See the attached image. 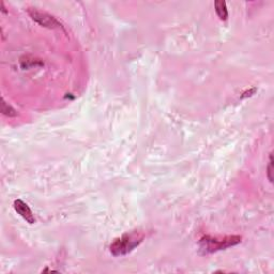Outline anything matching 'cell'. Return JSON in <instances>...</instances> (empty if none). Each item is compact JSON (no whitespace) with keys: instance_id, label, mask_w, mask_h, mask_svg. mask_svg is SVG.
<instances>
[{"instance_id":"obj_3","label":"cell","mask_w":274,"mask_h":274,"mask_svg":"<svg viewBox=\"0 0 274 274\" xmlns=\"http://www.w3.org/2000/svg\"><path fill=\"white\" fill-rule=\"evenodd\" d=\"M28 13L34 22H37L39 25L43 26V27H46V28L61 27V24L59 23V20H57V18L54 17L53 15H50L44 11H40V10L35 9V8H30L28 9Z\"/></svg>"},{"instance_id":"obj_6","label":"cell","mask_w":274,"mask_h":274,"mask_svg":"<svg viewBox=\"0 0 274 274\" xmlns=\"http://www.w3.org/2000/svg\"><path fill=\"white\" fill-rule=\"evenodd\" d=\"M1 113L7 117H15L17 115V112L11 105H9L3 99H1Z\"/></svg>"},{"instance_id":"obj_2","label":"cell","mask_w":274,"mask_h":274,"mask_svg":"<svg viewBox=\"0 0 274 274\" xmlns=\"http://www.w3.org/2000/svg\"><path fill=\"white\" fill-rule=\"evenodd\" d=\"M240 242H241L240 236H227L224 238L205 236L200 239L199 246L203 253H205V254H209V253L226 250L230 246L239 244Z\"/></svg>"},{"instance_id":"obj_5","label":"cell","mask_w":274,"mask_h":274,"mask_svg":"<svg viewBox=\"0 0 274 274\" xmlns=\"http://www.w3.org/2000/svg\"><path fill=\"white\" fill-rule=\"evenodd\" d=\"M214 6H215L216 14H218L220 19L226 20L227 18H228V10H227V6H226L225 1H223V0H218V1H215Z\"/></svg>"},{"instance_id":"obj_4","label":"cell","mask_w":274,"mask_h":274,"mask_svg":"<svg viewBox=\"0 0 274 274\" xmlns=\"http://www.w3.org/2000/svg\"><path fill=\"white\" fill-rule=\"evenodd\" d=\"M14 209L15 211L17 212V213L22 216L24 220H26L28 222L29 224H33L35 222V218L32 213V211L30 210V208L28 207V205L24 203L23 200L17 199L14 201Z\"/></svg>"},{"instance_id":"obj_7","label":"cell","mask_w":274,"mask_h":274,"mask_svg":"<svg viewBox=\"0 0 274 274\" xmlns=\"http://www.w3.org/2000/svg\"><path fill=\"white\" fill-rule=\"evenodd\" d=\"M272 172H273V158H272V153H270V162H269L268 165V178L270 180V182H273Z\"/></svg>"},{"instance_id":"obj_1","label":"cell","mask_w":274,"mask_h":274,"mask_svg":"<svg viewBox=\"0 0 274 274\" xmlns=\"http://www.w3.org/2000/svg\"><path fill=\"white\" fill-rule=\"evenodd\" d=\"M144 234L139 231H132L130 234H125L113 241L110 251L113 256H122L131 253L141 244L144 240Z\"/></svg>"}]
</instances>
